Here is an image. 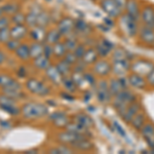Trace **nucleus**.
Segmentation results:
<instances>
[{"label":"nucleus","instance_id":"f257e3e1","mask_svg":"<svg viewBox=\"0 0 154 154\" xmlns=\"http://www.w3.org/2000/svg\"><path fill=\"white\" fill-rule=\"evenodd\" d=\"M122 48H115L111 54L112 73L115 76H126L131 72V63L134 58Z\"/></svg>","mask_w":154,"mask_h":154},{"label":"nucleus","instance_id":"f03ea898","mask_svg":"<svg viewBox=\"0 0 154 154\" xmlns=\"http://www.w3.org/2000/svg\"><path fill=\"white\" fill-rule=\"evenodd\" d=\"M21 113L26 119H38L49 114L48 107L42 103H26L21 108Z\"/></svg>","mask_w":154,"mask_h":154},{"label":"nucleus","instance_id":"7ed1b4c3","mask_svg":"<svg viewBox=\"0 0 154 154\" xmlns=\"http://www.w3.org/2000/svg\"><path fill=\"white\" fill-rule=\"evenodd\" d=\"M138 100V97L134 91H131L130 88H126L119 93L118 95L113 97L112 99V105L115 111L120 116L123 111L128 108V105H131L133 102Z\"/></svg>","mask_w":154,"mask_h":154},{"label":"nucleus","instance_id":"20e7f679","mask_svg":"<svg viewBox=\"0 0 154 154\" xmlns=\"http://www.w3.org/2000/svg\"><path fill=\"white\" fill-rule=\"evenodd\" d=\"M138 20L131 18L123 12L119 17V26L121 28V31L130 38H136L138 35L139 29H140V24Z\"/></svg>","mask_w":154,"mask_h":154},{"label":"nucleus","instance_id":"39448f33","mask_svg":"<svg viewBox=\"0 0 154 154\" xmlns=\"http://www.w3.org/2000/svg\"><path fill=\"white\" fill-rule=\"evenodd\" d=\"M94 88H95V96L99 103L108 104L110 102H112L113 97L110 93V89H109L108 81L105 78L98 79Z\"/></svg>","mask_w":154,"mask_h":154},{"label":"nucleus","instance_id":"423d86ee","mask_svg":"<svg viewBox=\"0 0 154 154\" xmlns=\"http://www.w3.org/2000/svg\"><path fill=\"white\" fill-rule=\"evenodd\" d=\"M154 69V62L144 58H134L131 63V72L139 75L147 77V75Z\"/></svg>","mask_w":154,"mask_h":154},{"label":"nucleus","instance_id":"0eeeda50","mask_svg":"<svg viewBox=\"0 0 154 154\" xmlns=\"http://www.w3.org/2000/svg\"><path fill=\"white\" fill-rule=\"evenodd\" d=\"M25 86L30 93L38 97H45L51 94V88L48 84L36 78H29L26 81Z\"/></svg>","mask_w":154,"mask_h":154},{"label":"nucleus","instance_id":"6e6552de","mask_svg":"<svg viewBox=\"0 0 154 154\" xmlns=\"http://www.w3.org/2000/svg\"><path fill=\"white\" fill-rule=\"evenodd\" d=\"M91 71L98 78H106L112 73L111 62L105 58H100L94 65H91Z\"/></svg>","mask_w":154,"mask_h":154},{"label":"nucleus","instance_id":"1a4fd4ad","mask_svg":"<svg viewBox=\"0 0 154 154\" xmlns=\"http://www.w3.org/2000/svg\"><path fill=\"white\" fill-rule=\"evenodd\" d=\"M137 37L142 45L146 48H152L154 44V27L141 25Z\"/></svg>","mask_w":154,"mask_h":154},{"label":"nucleus","instance_id":"9d476101","mask_svg":"<svg viewBox=\"0 0 154 154\" xmlns=\"http://www.w3.org/2000/svg\"><path fill=\"white\" fill-rule=\"evenodd\" d=\"M94 46H95L97 53L99 54V58H105V59L108 58L112 54L114 48H116L115 44L107 38H100L96 42Z\"/></svg>","mask_w":154,"mask_h":154},{"label":"nucleus","instance_id":"9b49d317","mask_svg":"<svg viewBox=\"0 0 154 154\" xmlns=\"http://www.w3.org/2000/svg\"><path fill=\"white\" fill-rule=\"evenodd\" d=\"M108 83L109 89H110V93L112 97H115L116 95H118L119 93H121V91L126 88H130L126 76H116L111 79V80H109Z\"/></svg>","mask_w":154,"mask_h":154},{"label":"nucleus","instance_id":"f8f14e48","mask_svg":"<svg viewBox=\"0 0 154 154\" xmlns=\"http://www.w3.org/2000/svg\"><path fill=\"white\" fill-rule=\"evenodd\" d=\"M48 118L49 121L54 125V126H56L57 128H61V130H65L66 126L69 125L70 122V117L67 114L65 111H54V112L48 114Z\"/></svg>","mask_w":154,"mask_h":154},{"label":"nucleus","instance_id":"ddd939ff","mask_svg":"<svg viewBox=\"0 0 154 154\" xmlns=\"http://www.w3.org/2000/svg\"><path fill=\"white\" fill-rule=\"evenodd\" d=\"M1 89H2V94L11 97V98H12L16 101L24 99L25 96H26L23 93V85L18 80H16V79H14L12 83L5 86V88H2Z\"/></svg>","mask_w":154,"mask_h":154},{"label":"nucleus","instance_id":"4468645a","mask_svg":"<svg viewBox=\"0 0 154 154\" xmlns=\"http://www.w3.org/2000/svg\"><path fill=\"white\" fill-rule=\"evenodd\" d=\"M74 26H75V20H73L71 17H63L57 25V29L60 31L63 37H68L74 34Z\"/></svg>","mask_w":154,"mask_h":154},{"label":"nucleus","instance_id":"2eb2a0df","mask_svg":"<svg viewBox=\"0 0 154 154\" xmlns=\"http://www.w3.org/2000/svg\"><path fill=\"white\" fill-rule=\"evenodd\" d=\"M99 2H100L101 9L107 14V17L117 19L123 14L119 9V7L117 6V4L115 3L114 0H100Z\"/></svg>","mask_w":154,"mask_h":154},{"label":"nucleus","instance_id":"dca6fc26","mask_svg":"<svg viewBox=\"0 0 154 154\" xmlns=\"http://www.w3.org/2000/svg\"><path fill=\"white\" fill-rule=\"evenodd\" d=\"M126 79H128V82L130 88L134 89H138V91H143L148 86L147 81H146V77L142 75H139L134 72H130V73L126 75Z\"/></svg>","mask_w":154,"mask_h":154},{"label":"nucleus","instance_id":"f3484780","mask_svg":"<svg viewBox=\"0 0 154 154\" xmlns=\"http://www.w3.org/2000/svg\"><path fill=\"white\" fill-rule=\"evenodd\" d=\"M70 147L73 149L75 152H91L95 149V145H94L93 141L88 137H84L76 142L72 143Z\"/></svg>","mask_w":154,"mask_h":154},{"label":"nucleus","instance_id":"a211bd4d","mask_svg":"<svg viewBox=\"0 0 154 154\" xmlns=\"http://www.w3.org/2000/svg\"><path fill=\"white\" fill-rule=\"evenodd\" d=\"M140 22L144 26L154 27V6L151 4L145 5L141 8Z\"/></svg>","mask_w":154,"mask_h":154},{"label":"nucleus","instance_id":"6ab92c4d","mask_svg":"<svg viewBox=\"0 0 154 154\" xmlns=\"http://www.w3.org/2000/svg\"><path fill=\"white\" fill-rule=\"evenodd\" d=\"M141 110H142V105H141L140 102L137 100L135 102H133L131 105L128 106V108L123 111L122 114L120 115V117L125 123L128 125V123L131 122V119L134 118V116H135L137 113L140 112Z\"/></svg>","mask_w":154,"mask_h":154},{"label":"nucleus","instance_id":"aec40b11","mask_svg":"<svg viewBox=\"0 0 154 154\" xmlns=\"http://www.w3.org/2000/svg\"><path fill=\"white\" fill-rule=\"evenodd\" d=\"M84 137L85 136L79 135V134H75V133H73V131L65 130V131H63L58 134L57 140H58V142H60L61 144H65V145L70 146L72 143L76 142L77 140H79V139H81V138H84Z\"/></svg>","mask_w":154,"mask_h":154},{"label":"nucleus","instance_id":"412c9836","mask_svg":"<svg viewBox=\"0 0 154 154\" xmlns=\"http://www.w3.org/2000/svg\"><path fill=\"white\" fill-rule=\"evenodd\" d=\"M139 133L141 134L142 138L148 144V147L151 148L154 145V125L150 121H147Z\"/></svg>","mask_w":154,"mask_h":154},{"label":"nucleus","instance_id":"4be33fe9","mask_svg":"<svg viewBox=\"0 0 154 154\" xmlns=\"http://www.w3.org/2000/svg\"><path fill=\"white\" fill-rule=\"evenodd\" d=\"M44 74H45L46 78L48 79V81H51V82L54 84V85H60V84H62L63 75L59 72L56 65L51 64V65L44 71Z\"/></svg>","mask_w":154,"mask_h":154},{"label":"nucleus","instance_id":"5701e85b","mask_svg":"<svg viewBox=\"0 0 154 154\" xmlns=\"http://www.w3.org/2000/svg\"><path fill=\"white\" fill-rule=\"evenodd\" d=\"M140 12L141 7L138 0H128V3H126L125 9V14L140 21Z\"/></svg>","mask_w":154,"mask_h":154},{"label":"nucleus","instance_id":"b1692460","mask_svg":"<svg viewBox=\"0 0 154 154\" xmlns=\"http://www.w3.org/2000/svg\"><path fill=\"white\" fill-rule=\"evenodd\" d=\"M11 34L12 39L21 41L29 34V27L26 24L23 25H14L11 27Z\"/></svg>","mask_w":154,"mask_h":154},{"label":"nucleus","instance_id":"393cba45","mask_svg":"<svg viewBox=\"0 0 154 154\" xmlns=\"http://www.w3.org/2000/svg\"><path fill=\"white\" fill-rule=\"evenodd\" d=\"M46 33H48L46 28L41 26H35L31 28V30L29 31V35L32 40L37 42H43V43L45 42Z\"/></svg>","mask_w":154,"mask_h":154},{"label":"nucleus","instance_id":"a878e982","mask_svg":"<svg viewBox=\"0 0 154 154\" xmlns=\"http://www.w3.org/2000/svg\"><path fill=\"white\" fill-rule=\"evenodd\" d=\"M42 9L43 8H41L39 5H35L30 9L28 14H26V25L29 28H33V27L37 26V19H38V16Z\"/></svg>","mask_w":154,"mask_h":154},{"label":"nucleus","instance_id":"bb28decb","mask_svg":"<svg viewBox=\"0 0 154 154\" xmlns=\"http://www.w3.org/2000/svg\"><path fill=\"white\" fill-rule=\"evenodd\" d=\"M91 32V26L82 19L75 20V26H74V34L76 36H88Z\"/></svg>","mask_w":154,"mask_h":154},{"label":"nucleus","instance_id":"cd10ccee","mask_svg":"<svg viewBox=\"0 0 154 154\" xmlns=\"http://www.w3.org/2000/svg\"><path fill=\"white\" fill-rule=\"evenodd\" d=\"M73 120L76 121V122H78L79 125H83L84 128H89V130H91V128H93L94 125H95L93 118H91L88 114L83 113V112L76 113L75 115H74V117H73Z\"/></svg>","mask_w":154,"mask_h":154},{"label":"nucleus","instance_id":"c85d7f7f","mask_svg":"<svg viewBox=\"0 0 154 154\" xmlns=\"http://www.w3.org/2000/svg\"><path fill=\"white\" fill-rule=\"evenodd\" d=\"M147 122V116L143 112V110H141L139 113H137L134 118L131 120V122L128 123L131 128L137 131H140L141 128H143V125Z\"/></svg>","mask_w":154,"mask_h":154},{"label":"nucleus","instance_id":"c756f323","mask_svg":"<svg viewBox=\"0 0 154 154\" xmlns=\"http://www.w3.org/2000/svg\"><path fill=\"white\" fill-rule=\"evenodd\" d=\"M99 59L100 58H99V54L97 53L95 46H89V48H86V51H85V53H84L81 61L84 62L88 66H91V65H94Z\"/></svg>","mask_w":154,"mask_h":154},{"label":"nucleus","instance_id":"7c9ffc66","mask_svg":"<svg viewBox=\"0 0 154 154\" xmlns=\"http://www.w3.org/2000/svg\"><path fill=\"white\" fill-rule=\"evenodd\" d=\"M65 130H68L70 131H73V133H75V134H79V135H82L85 137H89V138H91V136L89 128H84L83 125H79L78 122H76V121H74V120L69 122V125L66 126Z\"/></svg>","mask_w":154,"mask_h":154},{"label":"nucleus","instance_id":"2f4dec72","mask_svg":"<svg viewBox=\"0 0 154 154\" xmlns=\"http://www.w3.org/2000/svg\"><path fill=\"white\" fill-rule=\"evenodd\" d=\"M51 65V59L48 58L46 56H44V54H41V56L33 59V66L36 70L45 71Z\"/></svg>","mask_w":154,"mask_h":154},{"label":"nucleus","instance_id":"473e14b6","mask_svg":"<svg viewBox=\"0 0 154 154\" xmlns=\"http://www.w3.org/2000/svg\"><path fill=\"white\" fill-rule=\"evenodd\" d=\"M14 54L19 60L23 62H26L30 60V45L27 43H21L20 46L17 48V51H14Z\"/></svg>","mask_w":154,"mask_h":154},{"label":"nucleus","instance_id":"72a5a7b5","mask_svg":"<svg viewBox=\"0 0 154 154\" xmlns=\"http://www.w3.org/2000/svg\"><path fill=\"white\" fill-rule=\"evenodd\" d=\"M56 67L58 68V70L60 73L63 75V77L65 76H70L73 72V66L70 65L69 63H67L64 59H61L57 62L56 64Z\"/></svg>","mask_w":154,"mask_h":154},{"label":"nucleus","instance_id":"f704fd0d","mask_svg":"<svg viewBox=\"0 0 154 154\" xmlns=\"http://www.w3.org/2000/svg\"><path fill=\"white\" fill-rule=\"evenodd\" d=\"M62 34L60 33V31L57 28H53L51 30H48V33H46V37H45V42L48 44H56L57 42L62 40Z\"/></svg>","mask_w":154,"mask_h":154},{"label":"nucleus","instance_id":"c9c22d12","mask_svg":"<svg viewBox=\"0 0 154 154\" xmlns=\"http://www.w3.org/2000/svg\"><path fill=\"white\" fill-rule=\"evenodd\" d=\"M43 42L33 41L30 44V58L32 60L43 54Z\"/></svg>","mask_w":154,"mask_h":154},{"label":"nucleus","instance_id":"e433bc0d","mask_svg":"<svg viewBox=\"0 0 154 154\" xmlns=\"http://www.w3.org/2000/svg\"><path fill=\"white\" fill-rule=\"evenodd\" d=\"M53 51H54V58L58 59V60H61L65 57V54H67V48H66V45L64 43V41H59L57 42L56 44L53 45Z\"/></svg>","mask_w":154,"mask_h":154},{"label":"nucleus","instance_id":"4c0bfd02","mask_svg":"<svg viewBox=\"0 0 154 154\" xmlns=\"http://www.w3.org/2000/svg\"><path fill=\"white\" fill-rule=\"evenodd\" d=\"M62 85L64 86L66 91H69L71 94H74L78 91V88H77L75 81L73 80L72 76H65L63 77V80H62Z\"/></svg>","mask_w":154,"mask_h":154},{"label":"nucleus","instance_id":"58836bf2","mask_svg":"<svg viewBox=\"0 0 154 154\" xmlns=\"http://www.w3.org/2000/svg\"><path fill=\"white\" fill-rule=\"evenodd\" d=\"M2 8H3V12L5 16L11 17L12 14H17L18 11H21V5L17 2H8V3H5L4 5H2Z\"/></svg>","mask_w":154,"mask_h":154},{"label":"nucleus","instance_id":"ea45409f","mask_svg":"<svg viewBox=\"0 0 154 154\" xmlns=\"http://www.w3.org/2000/svg\"><path fill=\"white\" fill-rule=\"evenodd\" d=\"M0 109L11 116H18L21 114V109H20L16 104H6V105L1 104V105H0Z\"/></svg>","mask_w":154,"mask_h":154},{"label":"nucleus","instance_id":"a19ab883","mask_svg":"<svg viewBox=\"0 0 154 154\" xmlns=\"http://www.w3.org/2000/svg\"><path fill=\"white\" fill-rule=\"evenodd\" d=\"M75 151L72 149L69 145H65V144H61L58 147H54L49 149L48 153L51 154H70L74 153Z\"/></svg>","mask_w":154,"mask_h":154},{"label":"nucleus","instance_id":"79ce46f5","mask_svg":"<svg viewBox=\"0 0 154 154\" xmlns=\"http://www.w3.org/2000/svg\"><path fill=\"white\" fill-rule=\"evenodd\" d=\"M72 78L73 80L75 81L77 88L78 89L82 88H89V85L86 83L85 79H84V76H83V73H78V72H72L71 74Z\"/></svg>","mask_w":154,"mask_h":154},{"label":"nucleus","instance_id":"37998d69","mask_svg":"<svg viewBox=\"0 0 154 154\" xmlns=\"http://www.w3.org/2000/svg\"><path fill=\"white\" fill-rule=\"evenodd\" d=\"M64 43H65L66 45V48L68 51H73L74 49L76 48V46L78 45L80 42H79L78 38H77V36H68L65 38V40H64Z\"/></svg>","mask_w":154,"mask_h":154},{"label":"nucleus","instance_id":"c03bdc74","mask_svg":"<svg viewBox=\"0 0 154 154\" xmlns=\"http://www.w3.org/2000/svg\"><path fill=\"white\" fill-rule=\"evenodd\" d=\"M49 22H51V16L48 11H45L44 9H42L38 16L37 19V26H41V27H48Z\"/></svg>","mask_w":154,"mask_h":154},{"label":"nucleus","instance_id":"a18cd8bd","mask_svg":"<svg viewBox=\"0 0 154 154\" xmlns=\"http://www.w3.org/2000/svg\"><path fill=\"white\" fill-rule=\"evenodd\" d=\"M11 18V22L14 25H23L26 24V14L24 12H22L21 11H18L17 14H12Z\"/></svg>","mask_w":154,"mask_h":154},{"label":"nucleus","instance_id":"49530a36","mask_svg":"<svg viewBox=\"0 0 154 154\" xmlns=\"http://www.w3.org/2000/svg\"><path fill=\"white\" fill-rule=\"evenodd\" d=\"M83 76H84V79H85L86 83L89 85V88H94L95 84L97 83V81H98V79H97L98 77L93 73V71L86 70L85 72H83Z\"/></svg>","mask_w":154,"mask_h":154},{"label":"nucleus","instance_id":"de8ad7c7","mask_svg":"<svg viewBox=\"0 0 154 154\" xmlns=\"http://www.w3.org/2000/svg\"><path fill=\"white\" fill-rule=\"evenodd\" d=\"M11 39V27H6V28L0 29V43L5 44Z\"/></svg>","mask_w":154,"mask_h":154},{"label":"nucleus","instance_id":"09e8293b","mask_svg":"<svg viewBox=\"0 0 154 154\" xmlns=\"http://www.w3.org/2000/svg\"><path fill=\"white\" fill-rule=\"evenodd\" d=\"M14 79L11 76L7 75L4 73H0V88H5V86L9 85L11 83L14 82Z\"/></svg>","mask_w":154,"mask_h":154},{"label":"nucleus","instance_id":"8fccbe9b","mask_svg":"<svg viewBox=\"0 0 154 154\" xmlns=\"http://www.w3.org/2000/svg\"><path fill=\"white\" fill-rule=\"evenodd\" d=\"M20 44H21V41L20 40H17V39H11L8 42H6L4 45H5V48L7 51H11V53H14V51H17V48L20 46Z\"/></svg>","mask_w":154,"mask_h":154},{"label":"nucleus","instance_id":"3c124183","mask_svg":"<svg viewBox=\"0 0 154 154\" xmlns=\"http://www.w3.org/2000/svg\"><path fill=\"white\" fill-rule=\"evenodd\" d=\"M85 51H86V45H85V44H84V43H79L78 45L76 46V48L73 51V53L76 56L77 59L81 60V59H82L84 53H85Z\"/></svg>","mask_w":154,"mask_h":154},{"label":"nucleus","instance_id":"603ef678","mask_svg":"<svg viewBox=\"0 0 154 154\" xmlns=\"http://www.w3.org/2000/svg\"><path fill=\"white\" fill-rule=\"evenodd\" d=\"M112 128H113V130L115 131L116 133H117L118 135L121 137V138L126 139V137H128V135H126V131L123 130L122 126L119 125V123L116 120H113L112 121Z\"/></svg>","mask_w":154,"mask_h":154},{"label":"nucleus","instance_id":"864d4df0","mask_svg":"<svg viewBox=\"0 0 154 154\" xmlns=\"http://www.w3.org/2000/svg\"><path fill=\"white\" fill-rule=\"evenodd\" d=\"M63 59L65 60L67 63H69L72 66H74L77 63V62L79 61V60L76 58V56L74 54L73 51H67V54H65V57H64Z\"/></svg>","mask_w":154,"mask_h":154},{"label":"nucleus","instance_id":"5fc2aeb1","mask_svg":"<svg viewBox=\"0 0 154 154\" xmlns=\"http://www.w3.org/2000/svg\"><path fill=\"white\" fill-rule=\"evenodd\" d=\"M43 54H44V56H46L49 59L53 58V57H54V51H53V45H51V44H48V43H46V42H44Z\"/></svg>","mask_w":154,"mask_h":154},{"label":"nucleus","instance_id":"6e6d98bb","mask_svg":"<svg viewBox=\"0 0 154 154\" xmlns=\"http://www.w3.org/2000/svg\"><path fill=\"white\" fill-rule=\"evenodd\" d=\"M11 18L8 16H2L0 18V29H3V28H6V27H11Z\"/></svg>","mask_w":154,"mask_h":154},{"label":"nucleus","instance_id":"4d7b16f0","mask_svg":"<svg viewBox=\"0 0 154 154\" xmlns=\"http://www.w3.org/2000/svg\"><path fill=\"white\" fill-rule=\"evenodd\" d=\"M146 81H147L148 86L154 88V69L148 74L147 77H146Z\"/></svg>","mask_w":154,"mask_h":154},{"label":"nucleus","instance_id":"13d9d810","mask_svg":"<svg viewBox=\"0 0 154 154\" xmlns=\"http://www.w3.org/2000/svg\"><path fill=\"white\" fill-rule=\"evenodd\" d=\"M61 97H62V99H64V100H67V101H74L75 100V98H74V96H73V94H71V93H69V91H63V93H61Z\"/></svg>","mask_w":154,"mask_h":154},{"label":"nucleus","instance_id":"bf43d9fd","mask_svg":"<svg viewBox=\"0 0 154 154\" xmlns=\"http://www.w3.org/2000/svg\"><path fill=\"white\" fill-rule=\"evenodd\" d=\"M114 1H115V3L117 4L119 9H120L122 12H125V5H126V3H128V0H114Z\"/></svg>","mask_w":154,"mask_h":154},{"label":"nucleus","instance_id":"052dcab7","mask_svg":"<svg viewBox=\"0 0 154 154\" xmlns=\"http://www.w3.org/2000/svg\"><path fill=\"white\" fill-rule=\"evenodd\" d=\"M17 74H18L19 77H21V78H25L27 75V71H26V68L23 66H21L20 68L17 70Z\"/></svg>","mask_w":154,"mask_h":154},{"label":"nucleus","instance_id":"680f3d73","mask_svg":"<svg viewBox=\"0 0 154 154\" xmlns=\"http://www.w3.org/2000/svg\"><path fill=\"white\" fill-rule=\"evenodd\" d=\"M6 61V56L5 54H4V51H2L1 49H0V66L2 65V64H4Z\"/></svg>","mask_w":154,"mask_h":154},{"label":"nucleus","instance_id":"e2e57ef3","mask_svg":"<svg viewBox=\"0 0 154 154\" xmlns=\"http://www.w3.org/2000/svg\"><path fill=\"white\" fill-rule=\"evenodd\" d=\"M37 152H38V150H37V149H31V150H27V151H25L24 153L29 154V153H37Z\"/></svg>","mask_w":154,"mask_h":154},{"label":"nucleus","instance_id":"0e129e2a","mask_svg":"<svg viewBox=\"0 0 154 154\" xmlns=\"http://www.w3.org/2000/svg\"><path fill=\"white\" fill-rule=\"evenodd\" d=\"M2 16H4V12H3V8H2V5H0V18Z\"/></svg>","mask_w":154,"mask_h":154},{"label":"nucleus","instance_id":"69168bd1","mask_svg":"<svg viewBox=\"0 0 154 154\" xmlns=\"http://www.w3.org/2000/svg\"><path fill=\"white\" fill-rule=\"evenodd\" d=\"M149 151H150L151 153H154V145L151 148H149Z\"/></svg>","mask_w":154,"mask_h":154},{"label":"nucleus","instance_id":"338daca9","mask_svg":"<svg viewBox=\"0 0 154 154\" xmlns=\"http://www.w3.org/2000/svg\"><path fill=\"white\" fill-rule=\"evenodd\" d=\"M152 48H153V49H154V44H153V46H152Z\"/></svg>","mask_w":154,"mask_h":154},{"label":"nucleus","instance_id":"774afa93","mask_svg":"<svg viewBox=\"0 0 154 154\" xmlns=\"http://www.w3.org/2000/svg\"><path fill=\"white\" fill-rule=\"evenodd\" d=\"M96 1H97V0H96ZM98 1H100V0H98Z\"/></svg>","mask_w":154,"mask_h":154}]
</instances>
